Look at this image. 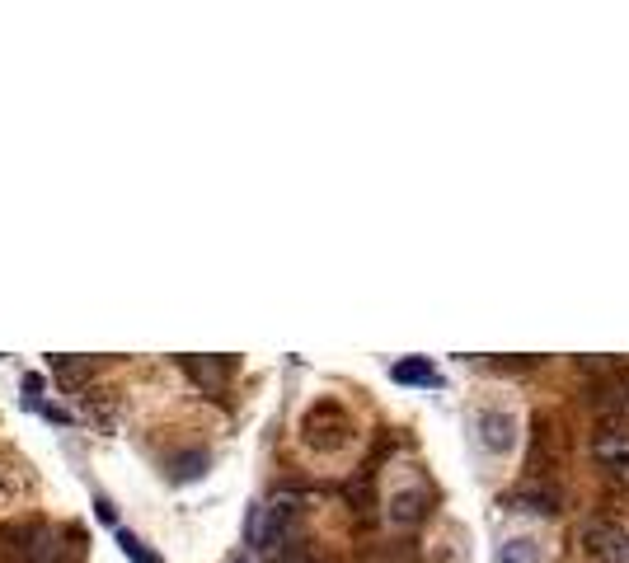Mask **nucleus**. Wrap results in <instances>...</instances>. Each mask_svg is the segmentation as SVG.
<instances>
[{"instance_id":"12","label":"nucleus","mask_w":629,"mask_h":563,"mask_svg":"<svg viewBox=\"0 0 629 563\" xmlns=\"http://www.w3.org/2000/svg\"><path fill=\"white\" fill-rule=\"evenodd\" d=\"M118 549H123V554H127V559H132V563H160V559H155L151 549L141 545V540H137V535H132V531H118Z\"/></svg>"},{"instance_id":"9","label":"nucleus","mask_w":629,"mask_h":563,"mask_svg":"<svg viewBox=\"0 0 629 563\" xmlns=\"http://www.w3.org/2000/svg\"><path fill=\"white\" fill-rule=\"evenodd\" d=\"M498 563H540V545L531 535H512L498 545Z\"/></svg>"},{"instance_id":"10","label":"nucleus","mask_w":629,"mask_h":563,"mask_svg":"<svg viewBox=\"0 0 629 563\" xmlns=\"http://www.w3.org/2000/svg\"><path fill=\"white\" fill-rule=\"evenodd\" d=\"M188 376L198 385H207V390H216V385L226 381V371H231V362H198V357H188Z\"/></svg>"},{"instance_id":"5","label":"nucleus","mask_w":629,"mask_h":563,"mask_svg":"<svg viewBox=\"0 0 629 563\" xmlns=\"http://www.w3.org/2000/svg\"><path fill=\"white\" fill-rule=\"evenodd\" d=\"M592 456L597 465H606L611 474H625L629 470V427H601L597 437H592Z\"/></svg>"},{"instance_id":"1","label":"nucleus","mask_w":629,"mask_h":563,"mask_svg":"<svg viewBox=\"0 0 629 563\" xmlns=\"http://www.w3.org/2000/svg\"><path fill=\"white\" fill-rule=\"evenodd\" d=\"M301 432H306V446H315V451H343L353 442V418L338 409L334 399H324V404H315L306 413Z\"/></svg>"},{"instance_id":"7","label":"nucleus","mask_w":629,"mask_h":563,"mask_svg":"<svg viewBox=\"0 0 629 563\" xmlns=\"http://www.w3.org/2000/svg\"><path fill=\"white\" fill-rule=\"evenodd\" d=\"M385 517L395 521V526H418V521L428 517V488H399V493H390Z\"/></svg>"},{"instance_id":"2","label":"nucleus","mask_w":629,"mask_h":563,"mask_svg":"<svg viewBox=\"0 0 629 563\" xmlns=\"http://www.w3.org/2000/svg\"><path fill=\"white\" fill-rule=\"evenodd\" d=\"M292 517H296L292 498H277V503L254 507V517H249V540L259 549H277L287 540V531H292Z\"/></svg>"},{"instance_id":"8","label":"nucleus","mask_w":629,"mask_h":563,"mask_svg":"<svg viewBox=\"0 0 629 563\" xmlns=\"http://www.w3.org/2000/svg\"><path fill=\"white\" fill-rule=\"evenodd\" d=\"M390 381H399V385H442V376H437V366H432V362L409 357V362L390 366Z\"/></svg>"},{"instance_id":"6","label":"nucleus","mask_w":629,"mask_h":563,"mask_svg":"<svg viewBox=\"0 0 629 563\" xmlns=\"http://www.w3.org/2000/svg\"><path fill=\"white\" fill-rule=\"evenodd\" d=\"M24 563H71V549H66L62 531L33 526V531L24 535Z\"/></svg>"},{"instance_id":"4","label":"nucleus","mask_w":629,"mask_h":563,"mask_svg":"<svg viewBox=\"0 0 629 563\" xmlns=\"http://www.w3.org/2000/svg\"><path fill=\"white\" fill-rule=\"evenodd\" d=\"M583 549L597 554L601 563H629V535L611 521H587L583 526Z\"/></svg>"},{"instance_id":"13","label":"nucleus","mask_w":629,"mask_h":563,"mask_svg":"<svg viewBox=\"0 0 629 563\" xmlns=\"http://www.w3.org/2000/svg\"><path fill=\"white\" fill-rule=\"evenodd\" d=\"M94 507H99V521H113V503H108V498H99Z\"/></svg>"},{"instance_id":"11","label":"nucleus","mask_w":629,"mask_h":563,"mask_svg":"<svg viewBox=\"0 0 629 563\" xmlns=\"http://www.w3.org/2000/svg\"><path fill=\"white\" fill-rule=\"evenodd\" d=\"M198 474H207V451H193V456H179V460H174V479H179V484L198 479Z\"/></svg>"},{"instance_id":"3","label":"nucleus","mask_w":629,"mask_h":563,"mask_svg":"<svg viewBox=\"0 0 629 563\" xmlns=\"http://www.w3.org/2000/svg\"><path fill=\"white\" fill-rule=\"evenodd\" d=\"M475 442L489 451V456H507L517 446V418L503 409H479L475 413Z\"/></svg>"}]
</instances>
